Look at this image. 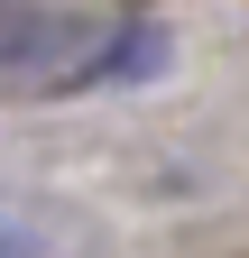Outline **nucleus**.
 Here are the masks:
<instances>
[{"instance_id": "1", "label": "nucleus", "mask_w": 249, "mask_h": 258, "mask_svg": "<svg viewBox=\"0 0 249 258\" xmlns=\"http://www.w3.org/2000/svg\"><path fill=\"white\" fill-rule=\"evenodd\" d=\"M0 258H19V240H10V231H0Z\"/></svg>"}]
</instances>
